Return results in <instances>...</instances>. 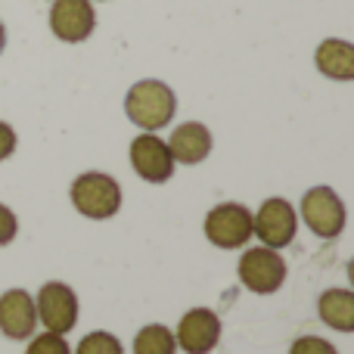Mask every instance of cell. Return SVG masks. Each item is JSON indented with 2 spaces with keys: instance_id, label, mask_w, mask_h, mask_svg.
I'll use <instances>...</instances> for the list:
<instances>
[{
  "instance_id": "obj_1",
  "label": "cell",
  "mask_w": 354,
  "mask_h": 354,
  "mask_svg": "<svg viewBox=\"0 0 354 354\" xmlns=\"http://www.w3.org/2000/svg\"><path fill=\"white\" fill-rule=\"evenodd\" d=\"M174 112H177L174 91L159 78H143L137 84H131V91L124 93V115L140 131H153L156 134V131L168 128Z\"/></svg>"
},
{
  "instance_id": "obj_2",
  "label": "cell",
  "mask_w": 354,
  "mask_h": 354,
  "mask_svg": "<svg viewBox=\"0 0 354 354\" xmlns=\"http://www.w3.org/2000/svg\"><path fill=\"white\" fill-rule=\"evenodd\" d=\"M72 205L78 214L91 221H109L122 208V187L112 174L103 171H84L72 180Z\"/></svg>"
},
{
  "instance_id": "obj_3",
  "label": "cell",
  "mask_w": 354,
  "mask_h": 354,
  "mask_svg": "<svg viewBox=\"0 0 354 354\" xmlns=\"http://www.w3.org/2000/svg\"><path fill=\"white\" fill-rule=\"evenodd\" d=\"M299 218L305 227L320 239H336L348 224V212H345L342 196L333 187H311L301 196Z\"/></svg>"
},
{
  "instance_id": "obj_4",
  "label": "cell",
  "mask_w": 354,
  "mask_h": 354,
  "mask_svg": "<svg viewBox=\"0 0 354 354\" xmlns=\"http://www.w3.org/2000/svg\"><path fill=\"white\" fill-rule=\"evenodd\" d=\"M202 230L214 249H245L252 239V208L243 202H221L205 214Z\"/></svg>"
},
{
  "instance_id": "obj_5",
  "label": "cell",
  "mask_w": 354,
  "mask_h": 354,
  "mask_svg": "<svg viewBox=\"0 0 354 354\" xmlns=\"http://www.w3.org/2000/svg\"><path fill=\"white\" fill-rule=\"evenodd\" d=\"M295 233H299V212L283 196H270L258 205V212H252V236H258L268 249L280 252L292 245Z\"/></svg>"
},
{
  "instance_id": "obj_6",
  "label": "cell",
  "mask_w": 354,
  "mask_h": 354,
  "mask_svg": "<svg viewBox=\"0 0 354 354\" xmlns=\"http://www.w3.org/2000/svg\"><path fill=\"white\" fill-rule=\"evenodd\" d=\"M239 283H243L249 292L255 295H274L277 289L286 283V261L277 249H268V245H252L239 255L236 264Z\"/></svg>"
},
{
  "instance_id": "obj_7",
  "label": "cell",
  "mask_w": 354,
  "mask_h": 354,
  "mask_svg": "<svg viewBox=\"0 0 354 354\" xmlns=\"http://www.w3.org/2000/svg\"><path fill=\"white\" fill-rule=\"evenodd\" d=\"M35 311H37V324L47 333H66L75 330L78 324V295L68 283H44L41 292L35 295Z\"/></svg>"
},
{
  "instance_id": "obj_8",
  "label": "cell",
  "mask_w": 354,
  "mask_h": 354,
  "mask_svg": "<svg viewBox=\"0 0 354 354\" xmlns=\"http://www.w3.org/2000/svg\"><path fill=\"white\" fill-rule=\"evenodd\" d=\"M50 31L62 44H81L97 28V10L93 0H53L50 3Z\"/></svg>"
},
{
  "instance_id": "obj_9",
  "label": "cell",
  "mask_w": 354,
  "mask_h": 354,
  "mask_svg": "<svg viewBox=\"0 0 354 354\" xmlns=\"http://www.w3.org/2000/svg\"><path fill=\"white\" fill-rule=\"evenodd\" d=\"M128 159H131V168L137 171V177L147 183H165V180H171V174H174V159H171V153H168V143L162 140L159 134H153V131H140V134L131 140Z\"/></svg>"
},
{
  "instance_id": "obj_10",
  "label": "cell",
  "mask_w": 354,
  "mask_h": 354,
  "mask_svg": "<svg viewBox=\"0 0 354 354\" xmlns=\"http://www.w3.org/2000/svg\"><path fill=\"white\" fill-rule=\"evenodd\" d=\"M174 342L183 354H212L221 342V317L212 308H193L177 324Z\"/></svg>"
},
{
  "instance_id": "obj_11",
  "label": "cell",
  "mask_w": 354,
  "mask_h": 354,
  "mask_svg": "<svg viewBox=\"0 0 354 354\" xmlns=\"http://www.w3.org/2000/svg\"><path fill=\"white\" fill-rule=\"evenodd\" d=\"M37 326V311H35V299L25 289H10L0 295V333L12 342H25L31 339Z\"/></svg>"
},
{
  "instance_id": "obj_12",
  "label": "cell",
  "mask_w": 354,
  "mask_h": 354,
  "mask_svg": "<svg viewBox=\"0 0 354 354\" xmlns=\"http://www.w3.org/2000/svg\"><path fill=\"white\" fill-rule=\"evenodd\" d=\"M165 143L174 165H199L212 153V131L202 122H183L171 131V137Z\"/></svg>"
},
{
  "instance_id": "obj_13",
  "label": "cell",
  "mask_w": 354,
  "mask_h": 354,
  "mask_svg": "<svg viewBox=\"0 0 354 354\" xmlns=\"http://www.w3.org/2000/svg\"><path fill=\"white\" fill-rule=\"evenodd\" d=\"M314 66L330 81H354V44L342 37H326L314 53Z\"/></svg>"
},
{
  "instance_id": "obj_14",
  "label": "cell",
  "mask_w": 354,
  "mask_h": 354,
  "mask_svg": "<svg viewBox=\"0 0 354 354\" xmlns=\"http://www.w3.org/2000/svg\"><path fill=\"white\" fill-rule=\"evenodd\" d=\"M317 314L330 330L354 333V292L351 289H326L317 301Z\"/></svg>"
},
{
  "instance_id": "obj_15",
  "label": "cell",
  "mask_w": 354,
  "mask_h": 354,
  "mask_svg": "<svg viewBox=\"0 0 354 354\" xmlns=\"http://www.w3.org/2000/svg\"><path fill=\"white\" fill-rule=\"evenodd\" d=\"M134 354H177L174 330H168L162 324L143 326L134 336Z\"/></svg>"
},
{
  "instance_id": "obj_16",
  "label": "cell",
  "mask_w": 354,
  "mask_h": 354,
  "mask_svg": "<svg viewBox=\"0 0 354 354\" xmlns=\"http://www.w3.org/2000/svg\"><path fill=\"white\" fill-rule=\"evenodd\" d=\"M75 354H124V345H122V339L112 336V333L93 330L78 342Z\"/></svg>"
},
{
  "instance_id": "obj_17",
  "label": "cell",
  "mask_w": 354,
  "mask_h": 354,
  "mask_svg": "<svg viewBox=\"0 0 354 354\" xmlns=\"http://www.w3.org/2000/svg\"><path fill=\"white\" fill-rule=\"evenodd\" d=\"M25 354H72V348H68L66 336H59V333H37V336H31L28 348H25Z\"/></svg>"
},
{
  "instance_id": "obj_18",
  "label": "cell",
  "mask_w": 354,
  "mask_h": 354,
  "mask_svg": "<svg viewBox=\"0 0 354 354\" xmlns=\"http://www.w3.org/2000/svg\"><path fill=\"white\" fill-rule=\"evenodd\" d=\"M289 354H339V348L324 336H299L289 345Z\"/></svg>"
},
{
  "instance_id": "obj_19",
  "label": "cell",
  "mask_w": 354,
  "mask_h": 354,
  "mask_svg": "<svg viewBox=\"0 0 354 354\" xmlns=\"http://www.w3.org/2000/svg\"><path fill=\"white\" fill-rule=\"evenodd\" d=\"M19 233V218L12 214V208H6L0 202V245H10Z\"/></svg>"
},
{
  "instance_id": "obj_20",
  "label": "cell",
  "mask_w": 354,
  "mask_h": 354,
  "mask_svg": "<svg viewBox=\"0 0 354 354\" xmlns=\"http://www.w3.org/2000/svg\"><path fill=\"white\" fill-rule=\"evenodd\" d=\"M16 143H19L16 128L6 124V122H0V162H6L12 153H16Z\"/></svg>"
},
{
  "instance_id": "obj_21",
  "label": "cell",
  "mask_w": 354,
  "mask_h": 354,
  "mask_svg": "<svg viewBox=\"0 0 354 354\" xmlns=\"http://www.w3.org/2000/svg\"><path fill=\"white\" fill-rule=\"evenodd\" d=\"M3 47H6V28H3V22H0V53H3Z\"/></svg>"
}]
</instances>
